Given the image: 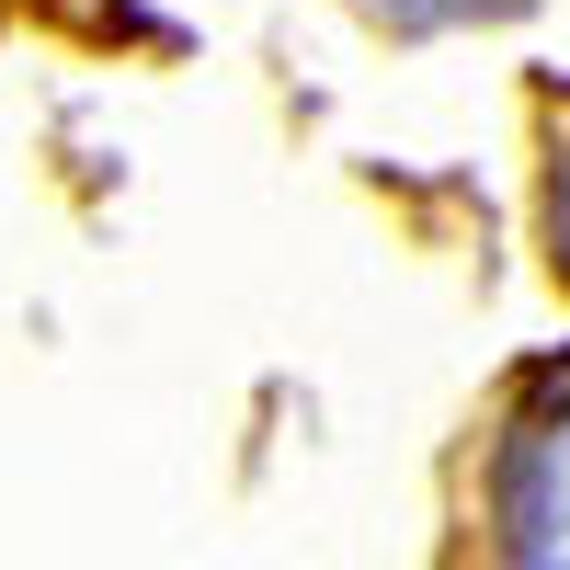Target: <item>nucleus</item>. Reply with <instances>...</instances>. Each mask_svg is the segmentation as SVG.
I'll use <instances>...</instances> for the list:
<instances>
[{"mask_svg": "<svg viewBox=\"0 0 570 570\" xmlns=\"http://www.w3.org/2000/svg\"><path fill=\"white\" fill-rule=\"evenodd\" d=\"M480 559L491 570H570V365L525 376L480 468Z\"/></svg>", "mask_w": 570, "mask_h": 570, "instance_id": "1", "label": "nucleus"}, {"mask_svg": "<svg viewBox=\"0 0 570 570\" xmlns=\"http://www.w3.org/2000/svg\"><path fill=\"white\" fill-rule=\"evenodd\" d=\"M376 23H480V12H513V0H354Z\"/></svg>", "mask_w": 570, "mask_h": 570, "instance_id": "2", "label": "nucleus"}, {"mask_svg": "<svg viewBox=\"0 0 570 570\" xmlns=\"http://www.w3.org/2000/svg\"><path fill=\"white\" fill-rule=\"evenodd\" d=\"M548 240H559V274H570V137H559V160H548Z\"/></svg>", "mask_w": 570, "mask_h": 570, "instance_id": "3", "label": "nucleus"}]
</instances>
